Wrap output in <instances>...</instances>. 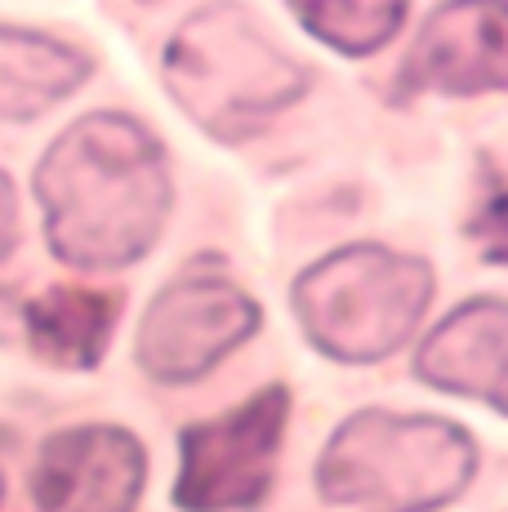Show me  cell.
Masks as SVG:
<instances>
[{"label": "cell", "instance_id": "6da1fadb", "mask_svg": "<svg viewBox=\"0 0 508 512\" xmlns=\"http://www.w3.org/2000/svg\"><path fill=\"white\" fill-rule=\"evenodd\" d=\"M50 250L72 268H125L161 236L170 179L139 121L94 112L58 134L36 170Z\"/></svg>", "mask_w": 508, "mask_h": 512}, {"label": "cell", "instance_id": "7a4b0ae2", "mask_svg": "<svg viewBox=\"0 0 508 512\" xmlns=\"http://www.w3.org/2000/svg\"><path fill=\"white\" fill-rule=\"evenodd\" d=\"M477 450L464 428L428 415L366 410L330 437L321 495L361 512H428L468 486Z\"/></svg>", "mask_w": 508, "mask_h": 512}, {"label": "cell", "instance_id": "3957f363", "mask_svg": "<svg viewBox=\"0 0 508 512\" xmlns=\"http://www.w3.org/2000/svg\"><path fill=\"white\" fill-rule=\"evenodd\" d=\"M165 85L214 139H246L308 90V67L281 54L237 5H214L174 36Z\"/></svg>", "mask_w": 508, "mask_h": 512}, {"label": "cell", "instance_id": "277c9868", "mask_svg": "<svg viewBox=\"0 0 508 512\" xmlns=\"http://www.w3.org/2000/svg\"><path fill=\"white\" fill-rule=\"evenodd\" d=\"M433 294V272L379 245H353L308 268L295 285V312L308 339L335 361H379L402 348Z\"/></svg>", "mask_w": 508, "mask_h": 512}, {"label": "cell", "instance_id": "5b68a950", "mask_svg": "<svg viewBox=\"0 0 508 512\" xmlns=\"http://www.w3.org/2000/svg\"><path fill=\"white\" fill-rule=\"evenodd\" d=\"M286 415V392L263 388L259 397L241 401L228 415L183 432V477L174 486L179 508L223 512L259 504L272 486Z\"/></svg>", "mask_w": 508, "mask_h": 512}, {"label": "cell", "instance_id": "8992f818", "mask_svg": "<svg viewBox=\"0 0 508 512\" xmlns=\"http://www.w3.org/2000/svg\"><path fill=\"white\" fill-rule=\"evenodd\" d=\"M259 330V308L219 272L197 268L152 299L139 330V361L152 379L188 383L214 370Z\"/></svg>", "mask_w": 508, "mask_h": 512}, {"label": "cell", "instance_id": "52a82bcc", "mask_svg": "<svg viewBox=\"0 0 508 512\" xmlns=\"http://www.w3.org/2000/svg\"><path fill=\"white\" fill-rule=\"evenodd\" d=\"M143 486V450L121 428H76L36 459V512H130Z\"/></svg>", "mask_w": 508, "mask_h": 512}, {"label": "cell", "instance_id": "ba28073f", "mask_svg": "<svg viewBox=\"0 0 508 512\" xmlns=\"http://www.w3.org/2000/svg\"><path fill=\"white\" fill-rule=\"evenodd\" d=\"M402 81L410 90L482 94L504 85V0H451L424 23Z\"/></svg>", "mask_w": 508, "mask_h": 512}, {"label": "cell", "instance_id": "9c48e42d", "mask_svg": "<svg viewBox=\"0 0 508 512\" xmlns=\"http://www.w3.org/2000/svg\"><path fill=\"white\" fill-rule=\"evenodd\" d=\"M504 299H473L442 321L419 348V379L459 397H482L504 410Z\"/></svg>", "mask_w": 508, "mask_h": 512}, {"label": "cell", "instance_id": "30bf717a", "mask_svg": "<svg viewBox=\"0 0 508 512\" xmlns=\"http://www.w3.org/2000/svg\"><path fill=\"white\" fill-rule=\"evenodd\" d=\"M85 76L90 58L81 49L23 27H0V116L32 121L72 94Z\"/></svg>", "mask_w": 508, "mask_h": 512}, {"label": "cell", "instance_id": "8fae6325", "mask_svg": "<svg viewBox=\"0 0 508 512\" xmlns=\"http://www.w3.org/2000/svg\"><path fill=\"white\" fill-rule=\"evenodd\" d=\"M121 312V299L103 290H58L27 303V334L36 357L54 361L58 370H90L103 357L112 321Z\"/></svg>", "mask_w": 508, "mask_h": 512}, {"label": "cell", "instance_id": "7c38bea8", "mask_svg": "<svg viewBox=\"0 0 508 512\" xmlns=\"http://www.w3.org/2000/svg\"><path fill=\"white\" fill-rule=\"evenodd\" d=\"M290 9L339 54H375L406 23V0H290Z\"/></svg>", "mask_w": 508, "mask_h": 512}, {"label": "cell", "instance_id": "4fadbf2b", "mask_svg": "<svg viewBox=\"0 0 508 512\" xmlns=\"http://www.w3.org/2000/svg\"><path fill=\"white\" fill-rule=\"evenodd\" d=\"M14 241H18V219H14V192H9V183L0 179V272H5L9 254H14Z\"/></svg>", "mask_w": 508, "mask_h": 512}]
</instances>
